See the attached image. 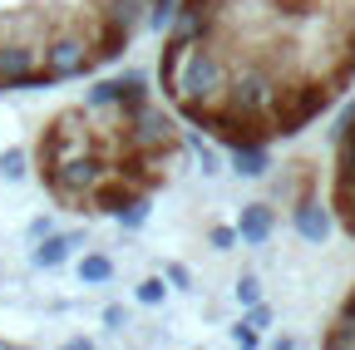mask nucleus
<instances>
[{
    "mask_svg": "<svg viewBox=\"0 0 355 350\" xmlns=\"http://www.w3.org/2000/svg\"><path fill=\"white\" fill-rule=\"evenodd\" d=\"M296 232H301L306 242H321V237L331 232L326 207H321V202H301V207H296Z\"/></svg>",
    "mask_w": 355,
    "mask_h": 350,
    "instance_id": "nucleus-1",
    "label": "nucleus"
},
{
    "mask_svg": "<svg viewBox=\"0 0 355 350\" xmlns=\"http://www.w3.org/2000/svg\"><path fill=\"white\" fill-rule=\"evenodd\" d=\"M237 232L247 237V242H266V232H272V207H242V222H237Z\"/></svg>",
    "mask_w": 355,
    "mask_h": 350,
    "instance_id": "nucleus-2",
    "label": "nucleus"
},
{
    "mask_svg": "<svg viewBox=\"0 0 355 350\" xmlns=\"http://www.w3.org/2000/svg\"><path fill=\"white\" fill-rule=\"evenodd\" d=\"M232 163H237V173H247V178H261V173H266V148H257V143H237Z\"/></svg>",
    "mask_w": 355,
    "mask_h": 350,
    "instance_id": "nucleus-3",
    "label": "nucleus"
},
{
    "mask_svg": "<svg viewBox=\"0 0 355 350\" xmlns=\"http://www.w3.org/2000/svg\"><path fill=\"white\" fill-rule=\"evenodd\" d=\"M64 256H69V237H44V242L35 247V261H40V267H60Z\"/></svg>",
    "mask_w": 355,
    "mask_h": 350,
    "instance_id": "nucleus-4",
    "label": "nucleus"
},
{
    "mask_svg": "<svg viewBox=\"0 0 355 350\" xmlns=\"http://www.w3.org/2000/svg\"><path fill=\"white\" fill-rule=\"evenodd\" d=\"M109 272H114L109 256H84V261H79V277H84V281H109Z\"/></svg>",
    "mask_w": 355,
    "mask_h": 350,
    "instance_id": "nucleus-5",
    "label": "nucleus"
},
{
    "mask_svg": "<svg viewBox=\"0 0 355 350\" xmlns=\"http://www.w3.org/2000/svg\"><path fill=\"white\" fill-rule=\"evenodd\" d=\"M0 178H25V153H20V148L0 153Z\"/></svg>",
    "mask_w": 355,
    "mask_h": 350,
    "instance_id": "nucleus-6",
    "label": "nucleus"
},
{
    "mask_svg": "<svg viewBox=\"0 0 355 350\" xmlns=\"http://www.w3.org/2000/svg\"><path fill=\"white\" fill-rule=\"evenodd\" d=\"M237 301H242V306H257V301H261V286H257V277H242V281H237Z\"/></svg>",
    "mask_w": 355,
    "mask_h": 350,
    "instance_id": "nucleus-7",
    "label": "nucleus"
},
{
    "mask_svg": "<svg viewBox=\"0 0 355 350\" xmlns=\"http://www.w3.org/2000/svg\"><path fill=\"white\" fill-rule=\"evenodd\" d=\"M139 301H148V306L163 301V281H144V286H139Z\"/></svg>",
    "mask_w": 355,
    "mask_h": 350,
    "instance_id": "nucleus-8",
    "label": "nucleus"
},
{
    "mask_svg": "<svg viewBox=\"0 0 355 350\" xmlns=\"http://www.w3.org/2000/svg\"><path fill=\"white\" fill-rule=\"evenodd\" d=\"M232 340H237V345H257V331H252V326H247V321H242V326H237V331H232Z\"/></svg>",
    "mask_w": 355,
    "mask_h": 350,
    "instance_id": "nucleus-9",
    "label": "nucleus"
},
{
    "mask_svg": "<svg viewBox=\"0 0 355 350\" xmlns=\"http://www.w3.org/2000/svg\"><path fill=\"white\" fill-rule=\"evenodd\" d=\"M232 237H237L232 227H217V232H212V247H232Z\"/></svg>",
    "mask_w": 355,
    "mask_h": 350,
    "instance_id": "nucleus-10",
    "label": "nucleus"
},
{
    "mask_svg": "<svg viewBox=\"0 0 355 350\" xmlns=\"http://www.w3.org/2000/svg\"><path fill=\"white\" fill-rule=\"evenodd\" d=\"M266 321H272V316H266V311H261V306H252V316H247V326H252V331H261Z\"/></svg>",
    "mask_w": 355,
    "mask_h": 350,
    "instance_id": "nucleus-11",
    "label": "nucleus"
},
{
    "mask_svg": "<svg viewBox=\"0 0 355 350\" xmlns=\"http://www.w3.org/2000/svg\"><path fill=\"white\" fill-rule=\"evenodd\" d=\"M168 281L173 286H188V267H168Z\"/></svg>",
    "mask_w": 355,
    "mask_h": 350,
    "instance_id": "nucleus-12",
    "label": "nucleus"
}]
</instances>
